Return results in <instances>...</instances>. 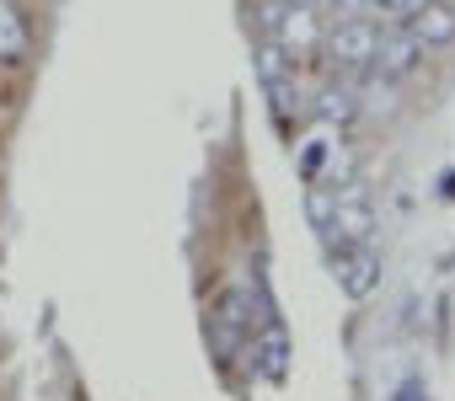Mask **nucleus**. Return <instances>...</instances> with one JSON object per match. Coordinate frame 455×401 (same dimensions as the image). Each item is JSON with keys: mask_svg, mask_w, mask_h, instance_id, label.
<instances>
[{"mask_svg": "<svg viewBox=\"0 0 455 401\" xmlns=\"http://www.w3.org/2000/svg\"><path fill=\"white\" fill-rule=\"evenodd\" d=\"M370 6H375V12H386V17H412L423 0H370Z\"/></svg>", "mask_w": 455, "mask_h": 401, "instance_id": "9b49d317", "label": "nucleus"}, {"mask_svg": "<svg viewBox=\"0 0 455 401\" xmlns=\"http://www.w3.org/2000/svg\"><path fill=\"white\" fill-rule=\"evenodd\" d=\"M274 33L284 38V49H311L316 43V12L311 6H279V17H274Z\"/></svg>", "mask_w": 455, "mask_h": 401, "instance_id": "7ed1b4c3", "label": "nucleus"}, {"mask_svg": "<svg viewBox=\"0 0 455 401\" xmlns=\"http://www.w3.org/2000/svg\"><path fill=\"white\" fill-rule=\"evenodd\" d=\"M375 43H380V33H375V22H364V17H343L332 33H327V54L338 59V65H370L375 59Z\"/></svg>", "mask_w": 455, "mask_h": 401, "instance_id": "f257e3e1", "label": "nucleus"}, {"mask_svg": "<svg viewBox=\"0 0 455 401\" xmlns=\"http://www.w3.org/2000/svg\"><path fill=\"white\" fill-rule=\"evenodd\" d=\"M407 33L418 38V49H428V43H455V6H418V17L407 22Z\"/></svg>", "mask_w": 455, "mask_h": 401, "instance_id": "f03ea898", "label": "nucleus"}, {"mask_svg": "<svg viewBox=\"0 0 455 401\" xmlns=\"http://www.w3.org/2000/svg\"><path fill=\"white\" fill-rule=\"evenodd\" d=\"M306 209H311V220H316V225L327 231V225H332V215H338V198H332L327 187H311V198H306Z\"/></svg>", "mask_w": 455, "mask_h": 401, "instance_id": "6e6552de", "label": "nucleus"}, {"mask_svg": "<svg viewBox=\"0 0 455 401\" xmlns=\"http://www.w3.org/2000/svg\"><path fill=\"white\" fill-rule=\"evenodd\" d=\"M28 49V28H22V17L0 0V59H17Z\"/></svg>", "mask_w": 455, "mask_h": 401, "instance_id": "0eeeda50", "label": "nucleus"}, {"mask_svg": "<svg viewBox=\"0 0 455 401\" xmlns=\"http://www.w3.org/2000/svg\"><path fill=\"white\" fill-rule=\"evenodd\" d=\"M348 102H354L348 91H322V113H327V118H348V113H354Z\"/></svg>", "mask_w": 455, "mask_h": 401, "instance_id": "9d476101", "label": "nucleus"}, {"mask_svg": "<svg viewBox=\"0 0 455 401\" xmlns=\"http://www.w3.org/2000/svg\"><path fill=\"white\" fill-rule=\"evenodd\" d=\"M338 279H343V289L359 300V295H370V284H375V257L370 252H348V257H338Z\"/></svg>", "mask_w": 455, "mask_h": 401, "instance_id": "423d86ee", "label": "nucleus"}, {"mask_svg": "<svg viewBox=\"0 0 455 401\" xmlns=\"http://www.w3.org/2000/svg\"><path fill=\"white\" fill-rule=\"evenodd\" d=\"M412 59H418V38H412V33H380L370 65H380V75H407Z\"/></svg>", "mask_w": 455, "mask_h": 401, "instance_id": "20e7f679", "label": "nucleus"}, {"mask_svg": "<svg viewBox=\"0 0 455 401\" xmlns=\"http://www.w3.org/2000/svg\"><path fill=\"white\" fill-rule=\"evenodd\" d=\"M370 225H375V220H370V209H364V204H338V215H332V225H327V231H332L338 241L359 247V241L370 236Z\"/></svg>", "mask_w": 455, "mask_h": 401, "instance_id": "39448f33", "label": "nucleus"}, {"mask_svg": "<svg viewBox=\"0 0 455 401\" xmlns=\"http://www.w3.org/2000/svg\"><path fill=\"white\" fill-rule=\"evenodd\" d=\"M279 75H284V49H279V43H268V49H263V81H268V86H279Z\"/></svg>", "mask_w": 455, "mask_h": 401, "instance_id": "1a4fd4ad", "label": "nucleus"}, {"mask_svg": "<svg viewBox=\"0 0 455 401\" xmlns=\"http://www.w3.org/2000/svg\"><path fill=\"white\" fill-rule=\"evenodd\" d=\"M300 6H316V0H300Z\"/></svg>", "mask_w": 455, "mask_h": 401, "instance_id": "f8f14e48", "label": "nucleus"}]
</instances>
